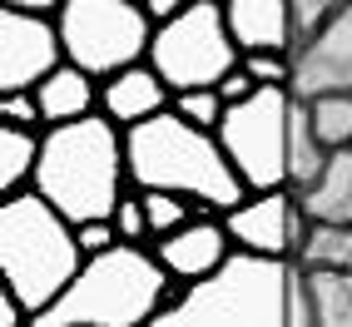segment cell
<instances>
[{
    "instance_id": "cell-17",
    "label": "cell",
    "mask_w": 352,
    "mask_h": 327,
    "mask_svg": "<svg viewBox=\"0 0 352 327\" xmlns=\"http://www.w3.org/2000/svg\"><path fill=\"white\" fill-rule=\"evenodd\" d=\"M333 164V149L322 144L308 124V104H293V134H288V189L293 194H308L313 183L327 174Z\"/></svg>"
},
{
    "instance_id": "cell-19",
    "label": "cell",
    "mask_w": 352,
    "mask_h": 327,
    "mask_svg": "<svg viewBox=\"0 0 352 327\" xmlns=\"http://www.w3.org/2000/svg\"><path fill=\"white\" fill-rule=\"evenodd\" d=\"M302 273H333V278H352V228H333V223H308L302 248L293 258Z\"/></svg>"
},
{
    "instance_id": "cell-11",
    "label": "cell",
    "mask_w": 352,
    "mask_h": 327,
    "mask_svg": "<svg viewBox=\"0 0 352 327\" xmlns=\"http://www.w3.org/2000/svg\"><path fill=\"white\" fill-rule=\"evenodd\" d=\"M288 95L298 104H313V100H327V95H352V0H342L333 25L293 55Z\"/></svg>"
},
{
    "instance_id": "cell-8",
    "label": "cell",
    "mask_w": 352,
    "mask_h": 327,
    "mask_svg": "<svg viewBox=\"0 0 352 327\" xmlns=\"http://www.w3.org/2000/svg\"><path fill=\"white\" fill-rule=\"evenodd\" d=\"M293 95L288 89H258L253 100L228 104L219 124V144L243 179L248 194L288 189V134H293Z\"/></svg>"
},
{
    "instance_id": "cell-12",
    "label": "cell",
    "mask_w": 352,
    "mask_h": 327,
    "mask_svg": "<svg viewBox=\"0 0 352 327\" xmlns=\"http://www.w3.org/2000/svg\"><path fill=\"white\" fill-rule=\"evenodd\" d=\"M233 253L239 248H233L223 218H214V214H199L189 228H179V233H169V238L154 243L159 268L169 273L179 288H194V283H204V278H214Z\"/></svg>"
},
{
    "instance_id": "cell-28",
    "label": "cell",
    "mask_w": 352,
    "mask_h": 327,
    "mask_svg": "<svg viewBox=\"0 0 352 327\" xmlns=\"http://www.w3.org/2000/svg\"><path fill=\"white\" fill-rule=\"evenodd\" d=\"M75 243H80L85 263H89V258H104V253L120 248V233H114L109 218H95V223H80V228H75Z\"/></svg>"
},
{
    "instance_id": "cell-10",
    "label": "cell",
    "mask_w": 352,
    "mask_h": 327,
    "mask_svg": "<svg viewBox=\"0 0 352 327\" xmlns=\"http://www.w3.org/2000/svg\"><path fill=\"white\" fill-rule=\"evenodd\" d=\"M65 65V45L55 20L20 15L15 5L0 10V95H35Z\"/></svg>"
},
{
    "instance_id": "cell-20",
    "label": "cell",
    "mask_w": 352,
    "mask_h": 327,
    "mask_svg": "<svg viewBox=\"0 0 352 327\" xmlns=\"http://www.w3.org/2000/svg\"><path fill=\"white\" fill-rule=\"evenodd\" d=\"M308 293H313L318 327H352V278L308 273Z\"/></svg>"
},
{
    "instance_id": "cell-25",
    "label": "cell",
    "mask_w": 352,
    "mask_h": 327,
    "mask_svg": "<svg viewBox=\"0 0 352 327\" xmlns=\"http://www.w3.org/2000/svg\"><path fill=\"white\" fill-rule=\"evenodd\" d=\"M114 233H120V243H129V248H154L149 238V214H144V194L139 189H129L124 199H120V208H114Z\"/></svg>"
},
{
    "instance_id": "cell-16",
    "label": "cell",
    "mask_w": 352,
    "mask_h": 327,
    "mask_svg": "<svg viewBox=\"0 0 352 327\" xmlns=\"http://www.w3.org/2000/svg\"><path fill=\"white\" fill-rule=\"evenodd\" d=\"M302 218L308 223H333V228H352V149L333 154L327 174L313 183L308 194H298Z\"/></svg>"
},
{
    "instance_id": "cell-26",
    "label": "cell",
    "mask_w": 352,
    "mask_h": 327,
    "mask_svg": "<svg viewBox=\"0 0 352 327\" xmlns=\"http://www.w3.org/2000/svg\"><path fill=\"white\" fill-rule=\"evenodd\" d=\"M0 129H30V134H45V114H40L35 95H0Z\"/></svg>"
},
{
    "instance_id": "cell-27",
    "label": "cell",
    "mask_w": 352,
    "mask_h": 327,
    "mask_svg": "<svg viewBox=\"0 0 352 327\" xmlns=\"http://www.w3.org/2000/svg\"><path fill=\"white\" fill-rule=\"evenodd\" d=\"M243 69L253 75L258 89H288L293 84V60L288 55H248Z\"/></svg>"
},
{
    "instance_id": "cell-2",
    "label": "cell",
    "mask_w": 352,
    "mask_h": 327,
    "mask_svg": "<svg viewBox=\"0 0 352 327\" xmlns=\"http://www.w3.org/2000/svg\"><path fill=\"white\" fill-rule=\"evenodd\" d=\"M124 154H129V183L139 194H179L214 218L233 214L248 199L243 179L233 174V164L219 144V134L184 124L174 109L129 129Z\"/></svg>"
},
{
    "instance_id": "cell-15",
    "label": "cell",
    "mask_w": 352,
    "mask_h": 327,
    "mask_svg": "<svg viewBox=\"0 0 352 327\" xmlns=\"http://www.w3.org/2000/svg\"><path fill=\"white\" fill-rule=\"evenodd\" d=\"M35 104L45 114V129L80 124V120H89V114H100V80H89L75 65H60L55 75L35 89Z\"/></svg>"
},
{
    "instance_id": "cell-29",
    "label": "cell",
    "mask_w": 352,
    "mask_h": 327,
    "mask_svg": "<svg viewBox=\"0 0 352 327\" xmlns=\"http://www.w3.org/2000/svg\"><path fill=\"white\" fill-rule=\"evenodd\" d=\"M0 327H30V313L20 308V302H15L6 288H0Z\"/></svg>"
},
{
    "instance_id": "cell-7",
    "label": "cell",
    "mask_w": 352,
    "mask_h": 327,
    "mask_svg": "<svg viewBox=\"0 0 352 327\" xmlns=\"http://www.w3.org/2000/svg\"><path fill=\"white\" fill-rule=\"evenodd\" d=\"M154 75L174 89V95H189V89H219L233 69L243 65L239 45L228 35V15L223 0H189L174 25H159L149 60Z\"/></svg>"
},
{
    "instance_id": "cell-6",
    "label": "cell",
    "mask_w": 352,
    "mask_h": 327,
    "mask_svg": "<svg viewBox=\"0 0 352 327\" xmlns=\"http://www.w3.org/2000/svg\"><path fill=\"white\" fill-rule=\"evenodd\" d=\"M55 30L65 45V65L85 69L100 84L144 65L154 45V25L134 0H65Z\"/></svg>"
},
{
    "instance_id": "cell-3",
    "label": "cell",
    "mask_w": 352,
    "mask_h": 327,
    "mask_svg": "<svg viewBox=\"0 0 352 327\" xmlns=\"http://www.w3.org/2000/svg\"><path fill=\"white\" fill-rule=\"evenodd\" d=\"M179 283L159 268L154 248L120 243L104 258H89L50 313L30 327H149L174 302Z\"/></svg>"
},
{
    "instance_id": "cell-22",
    "label": "cell",
    "mask_w": 352,
    "mask_h": 327,
    "mask_svg": "<svg viewBox=\"0 0 352 327\" xmlns=\"http://www.w3.org/2000/svg\"><path fill=\"white\" fill-rule=\"evenodd\" d=\"M144 214H149V233L159 243V238H169V233L189 228L204 208H194L189 199H179V194H144Z\"/></svg>"
},
{
    "instance_id": "cell-14",
    "label": "cell",
    "mask_w": 352,
    "mask_h": 327,
    "mask_svg": "<svg viewBox=\"0 0 352 327\" xmlns=\"http://www.w3.org/2000/svg\"><path fill=\"white\" fill-rule=\"evenodd\" d=\"M228 35L239 55H288L293 60V15L288 0H223Z\"/></svg>"
},
{
    "instance_id": "cell-4",
    "label": "cell",
    "mask_w": 352,
    "mask_h": 327,
    "mask_svg": "<svg viewBox=\"0 0 352 327\" xmlns=\"http://www.w3.org/2000/svg\"><path fill=\"white\" fill-rule=\"evenodd\" d=\"M85 253L75 223H65L40 194L0 199V283L30 317L50 313L80 278Z\"/></svg>"
},
{
    "instance_id": "cell-18",
    "label": "cell",
    "mask_w": 352,
    "mask_h": 327,
    "mask_svg": "<svg viewBox=\"0 0 352 327\" xmlns=\"http://www.w3.org/2000/svg\"><path fill=\"white\" fill-rule=\"evenodd\" d=\"M40 149H45V134L0 129V199H15V194H30L35 189Z\"/></svg>"
},
{
    "instance_id": "cell-21",
    "label": "cell",
    "mask_w": 352,
    "mask_h": 327,
    "mask_svg": "<svg viewBox=\"0 0 352 327\" xmlns=\"http://www.w3.org/2000/svg\"><path fill=\"white\" fill-rule=\"evenodd\" d=\"M308 124L333 154L352 149V95H327L308 104Z\"/></svg>"
},
{
    "instance_id": "cell-5",
    "label": "cell",
    "mask_w": 352,
    "mask_h": 327,
    "mask_svg": "<svg viewBox=\"0 0 352 327\" xmlns=\"http://www.w3.org/2000/svg\"><path fill=\"white\" fill-rule=\"evenodd\" d=\"M293 278L298 263L233 253L214 278L179 288L149 327H288Z\"/></svg>"
},
{
    "instance_id": "cell-1",
    "label": "cell",
    "mask_w": 352,
    "mask_h": 327,
    "mask_svg": "<svg viewBox=\"0 0 352 327\" xmlns=\"http://www.w3.org/2000/svg\"><path fill=\"white\" fill-rule=\"evenodd\" d=\"M129 189L134 183H129L124 129L114 120L89 114L80 124L45 129V149H40L30 194H40L65 223L80 228L95 218H114V208H120V199Z\"/></svg>"
},
{
    "instance_id": "cell-13",
    "label": "cell",
    "mask_w": 352,
    "mask_h": 327,
    "mask_svg": "<svg viewBox=\"0 0 352 327\" xmlns=\"http://www.w3.org/2000/svg\"><path fill=\"white\" fill-rule=\"evenodd\" d=\"M169 109H174V89L164 84L149 65H134V69H124V75L100 84V114L114 120L124 134L159 120V114H169Z\"/></svg>"
},
{
    "instance_id": "cell-24",
    "label": "cell",
    "mask_w": 352,
    "mask_h": 327,
    "mask_svg": "<svg viewBox=\"0 0 352 327\" xmlns=\"http://www.w3.org/2000/svg\"><path fill=\"white\" fill-rule=\"evenodd\" d=\"M342 0H288V15H293V55L302 45H313L327 25H333Z\"/></svg>"
},
{
    "instance_id": "cell-23",
    "label": "cell",
    "mask_w": 352,
    "mask_h": 327,
    "mask_svg": "<svg viewBox=\"0 0 352 327\" xmlns=\"http://www.w3.org/2000/svg\"><path fill=\"white\" fill-rule=\"evenodd\" d=\"M174 114H179L184 124L204 129V134H219L223 114H228V104H223L219 89H189V95H174Z\"/></svg>"
},
{
    "instance_id": "cell-9",
    "label": "cell",
    "mask_w": 352,
    "mask_h": 327,
    "mask_svg": "<svg viewBox=\"0 0 352 327\" xmlns=\"http://www.w3.org/2000/svg\"><path fill=\"white\" fill-rule=\"evenodd\" d=\"M223 228L239 253L293 263L302 248V233H308V218H302V203L293 189H278V194H248L233 214H223Z\"/></svg>"
}]
</instances>
